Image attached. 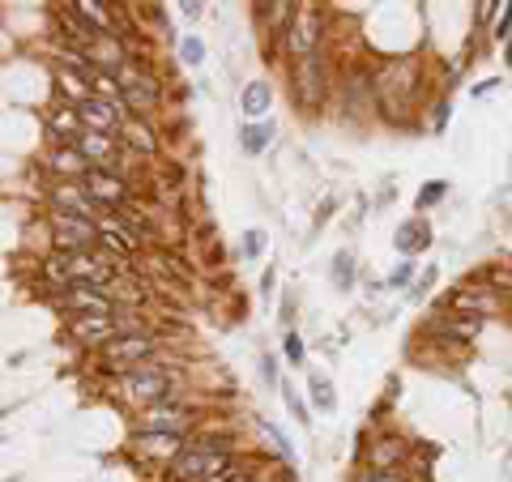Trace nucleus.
<instances>
[{"mask_svg": "<svg viewBox=\"0 0 512 482\" xmlns=\"http://www.w3.org/2000/svg\"><path fill=\"white\" fill-rule=\"evenodd\" d=\"M120 273H128V265H116L107 252H47L39 261V282H47L43 295L73 291V286H99V291H107Z\"/></svg>", "mask_w": 512, "mask_h": 482, "instance_id": "obj_1", "label": "nucleus"}, {"mask_svg": "<svg viewBox=\"0 0 512 482\" xmlns=\"http://www.w3.org/2000/svg\"><path fill=\"white\" fill-rule=\"evenodd\" d=\"M231 461H239L231 436H222V431H197L158 478L163 482H210L214 474L227 470Z\"/></svg>", "mask_w": 512, "mask_h": 482, "instance_id": "obj_2", "label": "nucleus"}, {"mask_svg": "<svg viewBox=\"0 0 512 482\" xmlns=\"http://www.w3.org/2000/svg\"><path fill=\"white\" fill-rule=\"evenodd\" d=\"M175 397H184V372L167 359L146 363V367H137V372L116 380V401H124L133 414L163 406V401H175Z\"/></svg>", "mask_w": 512, "mask_h": 482, "instance_id": "obj_3", "label": "nucleus"}, {"mask_svg": "<svg viewBox=\"0 0 512 482\" xmlns=\"http://www.w3.org/2000/svg\"><path fill=\"white\" fill-rule=\"evenodd\" d=\"M116 82L137 120H158V111H163V77L154 73V64L146 56H137V52L128 56L116 69Z\"/></svg>", "mask_w": 512, "mask_h": 482, "instance_id": "obj_4", "label": "nucleus"}, {"mask_svg": "<svg viewBox=\"0 0 512 482\" xmlns=\"http://www.w3.org/2000/svg\"><path fill=\"white\" fill-rule=\"evenodd\" d=\"M274 43H278V52L286 56V64L325 52V9L320 5H295L291 22H286V30Z\"/></svg>", "mask_w": 512, "mask_h": 482, "instance_id": "obj_5", "label": "nucleus"}, {"mask_svg": "<svg viewBox=\"0 0 512 482\" xmlns=\"http://www.w3.org/2000/svg\"><path fill=\"white\" fill-rule=\"evenodd\" d=\"M163 359V342H158L154 333H128V337H116L103 355H99V367L111 376V380H120L128 372H137V367H146V363H158Z\"/></svg>", "mask_w": 512, "mask_h": 482, "instance_id": "obj_6", "label": "nucleus"}, {"mask_svg": "<svg viewBox=\"0 0 512 482\" xmlns=\"http://www.w3.org/2000/svg\"><path fill=\"white\" fill-rule=\"evenodd\" d=\"M133 431H141V436L192 440L197 436V410H192L184 397H175V401H163V406H150V410L133 414Z\"/></svg>", "mask_w": 512, "mask_h": 482, "instance_id": "obj_7", "label": "nucleus"}, {"mask_svg": "<svg viewBox=\"0 0 512 482\" xmlns=\"http://www.w3.org/2000/svg\"><path fill=\"white\" fill-rule=\"evenodd\" d=\"M291 99L299 111H320L329 99V64H325V52H316L308 60H295L291 64Z\"/></svg>", "mask_w": 512, "mask_h": 482, "instance_id": "obj_8", "label": "nucleus"}, {"mask_svg": "<svg viewBox=\"0 0 512 482\" xmlns=\"http://www.w3.org/2000/svg\"><path fill=\"white\" fill-rule=\"evenodd\" d=\"M43 201H47V214H69V218H90V222L107 218V210L90 197L82 180H47Z\"/></svg>", "mask_w": 512, "mask_h": 482, "instance_id": "obj_9", "label": "nucleus"}, {"mask_svg": "<svg viewBox=\"0 0 512 482\" xmlns=\"http://www.w3.org/2000/svg\"><path fill=\"white\" fill-rule=\"evenodd\" d=\"M444 312H457V316H474V320H487V316H500L508 308V295H500L491 282H466L457 286L453 295L440 303Z\"/></svg>", "mask_w": 512, "mask_h": 482, "instance_id": "obj_10", "label": "nucleus"}, {"mask_svg": "<svg viewBox=\"0 0 512 482\" xmlns=\"http://www.w3.org/2000/svg\"><path fill=\"white\" fill-rule=\"evenodd\" d=\"M47 235H52V252H103L99 222H90V218L47 214Z\"/></svg>", "mask_w": 512, "mask_h": 482, "instance_id": "obj_11", "label": "nucleus"}, {"mask_svg": "<svg viewBox=\"0 0 512 482\" xmlns=\"http://www.w3.org/2000/svg\"><path fill=\"white\" fill-rule=\"evenodd\" d=\"M47 303L64 316V320H86V316H111L116 312V299L99 286H73V291H56L47 295Z\"/></svg>", "mask_w": 512, "mask_h": 482, "instance_id": "obj_12", "label": "nucleus"}, {"mask_svg": "<svg viewBox=\"0 0 512 482\" xmlns=\"http://www.w3.org/2000/svg\"><path fill=\"white\" fill-rule=\"evenodd\" d=\"M82 184L107 214L120 210V205H128V201H137V180L128 171H86Z\"/></svg>", "mask_w": 512, "mask_h": 482, "instance_id": "obj_13", "label": "nucleus"}, {"mask_svg": "<svg viewBox=\"0 0 512 482\" xmlns=\"http://www.w3.org/2000/svg\"><path fill=\"white\" fill-rule=\"evenodd\" d=\"M184 444L188 440H175V436H141V431H133V436H128V457H133L141 470H158V474H163Z\"/></svg>", "mask_w": 512, "mask_h": 482, "instance_id": "obj_14", "label": "nucleus"}, {"mask_svg": "<svg viewBox=\"0 0 512 482\" xmlns=\"http://www.w3.org/2000/svg\"><path fill=\"white\" fill-rule=\"evenodd\" d=\"M410 461V440L393 436V431H376L363 444V470H406Z\"/></svg>", "mask_w": 512, "mask_h": 482, "instance_id": "obj_15", "label": "nucleus"}, {"mask_svg": "<svg viewBox=\"0 0 512 482\" xmlns=\"http://www.w3.org/2000/svg\"><path fill=\"white\" fill-rule=\"evenodd\" d=\"M99 248H103L116 265H128V269H133V261L141 256V239L128 231L116 214H107V218L99 222Z\"/></svg>", "mask_w": 512, "mask_h": 482, "instance_id": "obj_16", "label": "nucleus"}, {"mask_svg": "<svg viewBox=\"0 0 512 482\" xmlns=\"http://www.w3.org/2000/svg\"><path fill=\"white\" fill-rule=\"evenodd\" d=\"M77 116H82V128H90V133H103V137H120V128L128 124V111L103 103L99 94H90V99L77 103Z\"/></svg>", "mask_w": 512, "mask_h": 482, "instance_id": "obj_17", "label": "nucleus"}, {"mask_svg": "<svg viewBox=\"0 0 512 482\" xmlns=\"http://www.w3.org/2000/svg\"><path fill=\"white\" fill-rule=\"evenodd\" d=\"M69 337H73V346L103 355V350L120 337V329H116V320L111 316H86V320H69Z\"/></svg>", "mask_w": 512, "mask_h": 482, "instance_id": "obj_18", "label": "nucleus"}, {"mask_svg": "<svg viewBox=\"0 0 512 482\" xmlns=\"http://www.w3.org/2000/svg\"><path fill=\"white\" fill-rule=\"evenodd\" d=\"M120 146L128 158H158V150H163V141H158V128L154 120H137V116H128V124L120 128Z\"/></svg>", "mask_w": 512, "mask_h": 482, "instance_id": "obj_19", "label": "nucleus"}, {"mask_svg": "<svg viewBox=\"0 0 512 482\" xmlns=\"http://www.w3.org/2000/svg\"><path fill=\"white\" fill-rule=\"evenodd\" d=\"M393 248L402 252V261H414L419 252H427V248H431V222H427L423 214L406 218L402 227L393 231Z\"/></svg>", "mask_w": 512, "mask_h": 482, "instance_id": "obj_20", "label": "nucleus"}, {"mask_svg": "<svg viewBox=\"0 0 512 482\" xmlns=\"http://www.w3.org/2000/svg\"><path fill=\"white\" fill-rule=\"evenodd\" d=\"M43 167L52 171V180H86V158L77 154V146H47Z\"/></svg>", "mask_w": 512, "mask_h": 482, "instance_id": "obj_21", "label": "nucleus"}, {"mask_svg": "<svg viewBox=\"0 0 512 482\" xmlns=\"http://www.w3.org/2000/svg\"><path fill=\"white\" fill-rule=\"evenodd\" d=\"M47 133H52V146H73V141L82 137V116H77V107L56 103L47 111Z\"/></svg>", "mask_w": 512, "mask_h": 482, "instance_id": "obj_22", "label": "nucleus"}, {"mask_svg": "<svg viewBox=\"0 0 512 482\" xmlns=\"http://www.w3.org/2000/svg\"><path fill=\"white\" fill-rule=\"evenodd\" d=\"M269 107H274V86H269L265 77H256V82H248L244 94H239V111H244V124L269 120Z\"/></svg>", "mask_w": 512, "mask_h": 482, "instance_id": "obj_23", "label": "nucleus"}, {"mask_svg": "<svg viewBox=\"0 0 512 482\" xmlns=\"http://www.w3.org/2000/svg\"><path fill=\"white\" fill-rule=\"evenodd\" d=\"M111 214H116V218L124 222V227L141 239V244L158 235V218H154L150 210H141V201H128V205H120V210H111Z\"/></svg>", "mask_w": 512, "mask_h": 482, "instance_id": "obj_24", "label": "nucleus"}, {"mask_svg": "<svg viewBox=\"0 0 512 482\" xmlns=\"http://www.w3.org/2000/svg\"><path fill=\"white\" fill-rule=\"evenodd\" d=\"M274 137H278V124H274V120L244 124V128H239V150H244L248 158H256V154L269 150V141H274Z\"/></svg>", "mask_w": 512, "mask_h": 482, "instance_id": "obj_25", "label": "nucleus"}, {"mask_svg": "<svg viewBox=\"0 0 512 482\" xmlns=\"http://www.w3.org/2000/svg\"><path fill=\"white\" fill-rule=\"evenodd\" d=\"M56 90L64 94V103L77 107L82 99H90V77L73 73V69H56Z\"/></svg>", "mask_w": 512, "mask_h": 482, "instance_id": "obj_26", "label": "nucleus"}, {"mask_svg": "<svg viewBox=\"0 0 512 482\" xmlns=\"http://www.w3.org/2000/svg\"><path fill=\"white\" fill-rule=\"evenodd\" d=\"M308 397H312V406L325 414L338 410V393H333V384L325 376H308Z\"/></svg>", "mask_w": 512, "mask_h": 482, "instance_id": "obj_27", "label": "nucleus"}, {"mask_svg": "<svg viewBox=\"0 0 512 482\" xmlns=\"http://www.w3.org/2000/svg\"><path fill=\"white\" fill-rule=\"evenodd\" d=\"M333 286H338V291H350V286H355V252L333 256Z\"/></svg>", "mask_w": 512, "mask_h": 482, "instance_id": "obj_28", "label": "nucleus"}, {"mask_svg": "<svg viewBox=\"0 0 512 482\" xmlns=\"http://www.w3.org/2000/svg\"><path fill=\"white\" fill-rule=\"evenodd\" d=\"M256 478H261V474H256V465L239 457V461H231V465H227V470H222V474H214L210 482H256Z\"/></svg>", "mask_w": 512, "mask_h": 482, "instance_id": "obj_29", "label": "nucleus"}, {"mask_svg": "<svg viewBox=\"0 0 512 482\" xmlns=\"http://www.w3.org/2000/svg\"><path fill=\"white\" fill-rule=\"evenodd\" d=\"M444 197H448V184H444V180H436V184L419 188V197H414V210H419V214H427L431 205H440Z\"/></svg>", "mask_w": 512, "mask_h": 482, "instance_id": "obj_30", "label": "nucleus"}, {"mask_svg": "<svg viewBox=\"0 0 512 482\" xmlns=\"http://www.w3.org/2000/svg\"><path fill=\"white\" fill-rule=\"evenodd\" d=\"M410 282H419V265L414 261H402L389 273V291H410Z\"/></svg>", "mask_w": 512, "mask_h": 482, "instance_id": "obj_31", "label": "nucleus"}, {"mask_svg": "<svg viewBox=\"0 0 512 482\" xmlns=\"http://www.w3.org/2000/svg\"><path fill=\"white\" fill-rule=\"evenodd\" d=\"M180 60L188 64V69H201V64H205V43H201L197 35H188V39L180 43Z\"/></svg>", "mask_w": 512, "mask_h": 482, "instance_id": "obj_32", "label": "nucleus"}, {"mask_svg": "<svg viewBox=\"0 0 512 482\" xmlns=\"http://www.w3.org/2000/svg\"><path fill=\"white\" fill-rule=\"evenodd\" d=\"M282 359L291 367H303V337L295 329H286V337H282Z\"/></svg>", "mask_w": 512, "mask_h": 482, "instance_id": "obj_33", "label": "nucleus"}, {"mask_svg": "<svg viewBox=\"0 0 512 482\" xmlns=\"http://www.w3.org/2000/svg\"><path fill=\"white\" fill-rule=\"evenodd\" d=\"M282 401H286V410H291L299 423H312V419H308V401H303V397L291 389V384H282Z\"/></svg>", "mask_w": 512, "mask_h": 482, "instance_id": "obj_34", "label": "nucleus"}, {"mask_svg": "<svg viewBox=\"0 0 512 482\" xmlns=\"http://www.w3.org/2000/svg\"><path fill=\"white\" fill-rule=\"evenodd\" d=\"M436 278H440V269H436V265H427V269L419 273V282L410 286V299H414V303L427 299V291H431V286H436Z\"/></svg>", "mask_w": 512, "mask_h": 482, "instance_id": "obj_35", "label": "nucleus"}, {"mask_svg": "<svg viewBox=\"0 0 512 482\" xmlns=\"http://www.w3.org/2000/svg\"><path fill=\"white\" fill-rule=\"evenodd\" d=\"M355 482H410L406 470H363L355 474Z\"/></svg>", "mask_w": 512, "mask_h": 482, "instance_id": "obj_36", "label": "nucleus"}, {"mask_svg": "<svg viewBox=\"0 0 512 482\" xmlns=\"http://www.w3.org/2000/svg\"><path fill=\"white\" fill-rule=\"evenodd\" d=\"M265 244H269V235H265V231H248V235H244V256H248V261L265 256Z\"/></svg>", "mask_w": 512, "mask_h": 482, "instance_id": "obj_37", "label": "nucleus"}, {"mask_svg": "<svg viewBox=\"0 0 512 482\" xmlns=\"http://www.w3.org/2000/svg\"><path fill=\"white\" fill-rule=\"evenodd\" d=\"M448 116H453V103H448V99H436V107H431V133H444V128H448Z\"/></svg>", "mask_w": 512, "mask_h": 482, "instance_id": "obj_38", "label": "nucleus"}, {"mask_svg": "<svg viewBox=\"0 0 512 482\" xmlns=\"http://www.w3.org/2000/svg\"><path fill=\"white\" fill-rule=\"evenodd\" d=\"M512 39V5H500V26L491 30V43H508Z\"/></svg>", "mask_w": 512, "mask_h": 482, "instance_id": "obj_39", "label": "nucleus"}, {"mask_svg": "<svg viewBox=\"0 0 512 482\" xmlns=\"http://www.w3.org/2000/svg\"><path fill=\"white\" fill-rule=\"evenodd\" d=\"M261 376H265V384H278V363L269 359V355L261 359Z\"/></svg>", "mask_w": 512, "mask_h": 482, "instance_id": "obj_40", "label": "nucleus"}, {"mask_svg": "<svg viewBox=\"0 0 512 482\" xmlns=\"http://www.w3.org/2000/svg\"><path fill=\"white\" fill-rule=\"evenodd\" d=\"M180 13H184V18H201L205 5H201V0H188V5H180Z\"/></svg>", "mask_w": 512, "mask_h": 482, "instance_id": "obj_41", "label": "nucleus"}, {"mask_svg": "<svg viewBox=\"0 0 512 482\" xmlns=\"http://www.w3.org/2000/svg\"><path fill=\"white\" fill-rule=\"evenodd\" d=\"M491 90H500V77H495V82H483V86H474V94H491Z\"/></svg>", "mask_w": 512, "mask_h": 482, "instance_id": "obj_42", "label": "nucleus"}, {"mask_svg": "<svg viewBox=\"0 0 512 482\" xmlns=\"http://www.w3.org/2000/svg\"><path fill=\"white\" fill-rule=\"evenodd\" d=\"M256 482H269V478H256Z\"/></svg>", "mask_w": 512, "mask_h": 482, "instance_id": "obj_43", "label": "nucleus"}]
</instances>
